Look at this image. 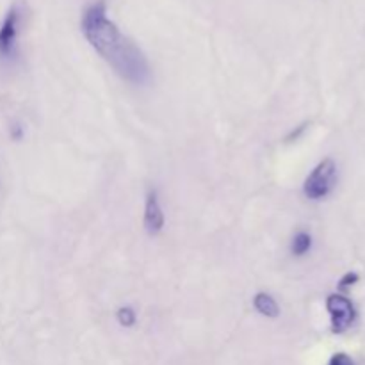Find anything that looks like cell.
Returning <instances> with one entry per match:
<instances>
[{
    "label": "cell",
    "mask_w": 365,
    "mask_h": 365,
    "mask_svg": "<svg viewBox=\"0 0 365 365\" xmlns=\"http://www.w3.org/2000/svg\"><path fill=\"white\" fill-rule=\"evenodd\" d=\"M81 27L89 45L113 68L114 73L134 86L148 84L152 78L148 59L143 50L107 16V9L102 2L93 4L84 11Z\"/></svg>",
    "instance_id": "6da1fadb"
},
{
    "label": "cell",
    "mask_w": 365,
    "mask_h": 365,
    "mask_svg": "<svg viewBox=\"0 0 365 365\" xmlns=\"http://www.w3.org/2000/svg\"><path fill=\"white\" fill-rule=\"evenodd\" d=\"M335 182H337V164L334 159H324L305 178L303 192L312 202H319L334 191Z\"/></svg>",
    "instance_id": "7a4b0ae2"
},
{
    "label": "cell",
    "mask_w": 365,
    "mask_h": 365,
    "mask_svg": "<svg viewBox=\"0 0 365 365\" xmlns=\"http://www.w3.org/2000/svg\"><path fill=\"white\" fill-rule=\"evenodd\" d=\"M327 310L330 314L331 331L344 334L353 327L356 319V309L349 298L342 294H330L327 298Z\"/></svg>",
    "instance_id": "3957f363"
},
{
    "label": "cell",
    "mask_w": 365,
    "mask_h": 365,
    "mask_svg": "<svg viewBox=\"0 0 365 365\" xmlns=\"http://www.w3.org/2000/svg\"><path fill=\"white\" fill-rule=\"evenodd\" d=\"M18 25H20V11L16 6L7 11L2 25H0V57L11 59L16 53Z\"/></svg>",
    "instance_id": "277c9868"
},
{
    "label": "cell",
    "mask_w": 365,
    "mask_h": 365,
    "mask_svg": "<svg viewBox=\"0 0 365 365\" xmlns=\"http://www.w3.org/2000/svg\"><path fill=\"white\" fill-rule=\"evenodd\" d=\"M164 223H166V217H164V210L160 207L159 195H157L155 189L148 191L145 202V216H143V225H145V230L148 235H157L163 232Z\"/></svg>",
    "instance_id": "5b68a950"
},
{
    "label": "cell",
    "mask_w": 365,
    "mask_h": 365,
    "mask_svg": "<svg viewBox=\"0 0 365 365\" xmlns=\"http://www.w3.org/2000/svg\"><path fill=\"white\" fill-rule=\"evenodd\" d=\"M253 307H255L257 312L264 317H269V319H277L280 316V305H278L277 299L273 298L267 292H257L253 296Z\"/></svg>",
    "instance_id": "8992f818"
},
{
    "label": "cell",
    "mask_w": 365,
    "mask_h": 365,
    "mask_svg": "<svg viewBox=\"0 0 365 365\" xmlns=\"http://www.w3.org/2000/svg\"><path fill=\"white\" fill-rule=\"evenodd\" d=\"M312 250V235L305 230H299L291 241V253L294 257H305Z\"/></svg>",
    "instance_id": "52a82bcc"
},
{
    "label": "cell",
    "mask_w": 365,
    "mask_h": 365,
    "mask_svg": "<svg viewBox=\"0 0 365 365\" xmlns=\"http://www.w3.org/2000/svg\"><path fill=\"white\" fill-rule=\"evenodd\" d=\"M116 319L121 327L132 328L135 324V321H138V314H135V310L132 307H121L116 312Z\"/></svg>",
    "instance_id": "ba28073f"
},
{
    "label": "cell",
    "mask_w": 365,
    "mask_h": 365,
    "mask_svg": "<svg viewBox=\"0 0 365 365\" xmlns=\"http://www.w3.org/2000/svg\"><path fill=\"white\" fill-rule=\"evenodd\" d=\"M328 365H355V362H353L351 356L346 355V353H335L330 359V362H328Z\"/></svg>",
    "instance_id": "9c48e42d"
},
{
    "label": "cell",
    "mask_w": 365,
    "mask_h": 365,
    "mask_svg": "<svg viewBox=\"0 0 365 365\" xmlns=\"http://www.w3.org/2000/svg\"><path fill=\"white\" fill-rule=\"evenodd\" d=\"M356 282H359V274L348 273L346 277H342L341 282H339V289H341V291H344V289H349L351 285H355Z\"/></svg>",
    "instance_id": "30bf717a"
}]
</instances>
